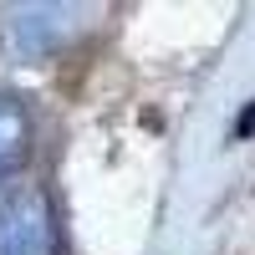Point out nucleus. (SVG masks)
<instances>
[{"label": "nucleus", "mask_w": 255, "mask_h": 255, "mask_svg": "<svg viewBox=\"0 0 255 255\" xmlns=\"http://www.w3.org/2000/svg\"><path fill=\"white\" fill-rule=\"evenodd\" d=\"M31 158V118L15 97L0 92V184L20 174V163Z\"/></svg>", "instance_id": "obj_2"}, {"label": "nucleus", "mask_w": 255, "mask_h": 255, "mask_svg": "<svg viewBox=\"0 0 255 255\" xmlns=\"http://www.w3.org/2000/svg\"><path fill=\"white\" fill-rule=\"evenodd\" d=\"M235 138H255V102H250V108L235 118Z\"/></svg>", "instance_id": "obj_3"}, {"label": "nucleus", "mask_w": 255, "mask_h": 255, "mask_svg": "<svg viewBox=\"0 0 255 255\" xmlns=\"http://www.w3.org/2000/svg\"><path fill=\"white\" fill-rule=\"evenodd\" d=\"M0 255H56L51 199L36 184L0 194Z\"/></svg>", "instance_id": "obj_1"}]
</instances>
